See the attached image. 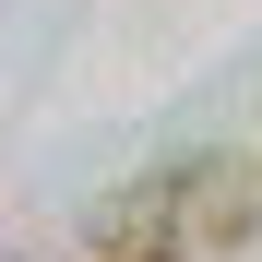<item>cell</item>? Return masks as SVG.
I'll use <instances>...</instances> for the list:
<instances>
[{"label":"cell","mask_w":262,"mask_h":262,"mask_svg":"<svg viewBox=\"0 0 262 262\" xmlns=\"http://www.w3.org/2000/svg\"><path fill=\"white\" fill-rule=\"evenodd\" d=\"M155 262H167V250H155Z\"/></svg>","instance_id":"2"},{"label":"cell","mask_w":262,"mask_h":262,"mask_svg":"<svg viewBox=\"0 0 262 262\" xmlns=\"http://www.w3.org/2000/svg\"><path fill=\"white\" fill-rule=\"evenodd\" d=\"M191 179H203L191 155H179V167H155V179H119V191L96 203V238H143V227H167V203H179Z\"/></svg>","instance_id":"1"}]
</instances>
